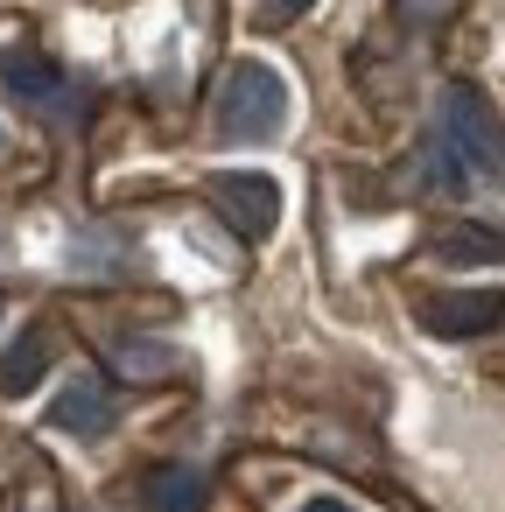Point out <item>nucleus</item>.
Wrapping results in <instances>:
<instances>
[{
    "instance_id": "obj_1",
    "label": "nucleus",
    "mask_w": 505,
    "mask_h": 512,
    "mask_svg": "<svg viewBox=\"0 0 505 512\" xmlns=\"http://www.w3.org/2000/svg\"><path fill=\"white\" fill-rule=\"evenodd\" d=\"M435 141H442V155H449L463 176H505V127H498V113H491L484 92L449 85Z\"/></svg>"
},
{
    "instance_id": "obj_2",
    "label": "nucleus",
    "mask_w": 505,
    "mask_h": 512,
    "mask_svg": "<svg viewBox=\"0 0 505 512\" xmlns=\"http://www.w3.org/2000/svg\"><path fill=\"white\" fill-rule=\"evenodd\" d=\"M288 113V92L267 64H232L218 85V134L225 141H267Z\"/></svg>"
},
{
    "instance_id": "obj_3",
    "label": "nucleus",
    "mask_w": 505,
    "mask_h": 512,
    "mask_svg": "<svg viewBox=\"0 0 505 512\" xmlns=\"http://www.w3.org/2000/svg\"><path fill=\"white\" fill-rule=\"evenodd\" d=\"M211 204L225 211V225H232L239 239H267L274 218H281V190H274L267 176H253V169H225V176H211Z\"/></svg>"
},
{
    "instance_id": "obj_4",
    "label": "nucleus",
    "mask_w": 505,
    "mask_h": 512,
    "mask_svg": "<svg viewBox=\"0 0 505 512\" xmlns=\"http://www.w3.org/2000/svg\"><path fill=\"white\" fill-rule=\"evenodd\" d=\"M421 323L435 337H491L505 323V295L498 288H442L421 302Z\"/></svg>"
},
{
    "instance_id": "obj_5",
    "label": "nucleus",
    "mask_w": 505,
    "mask_h": 512,
    "mask_svg": "<svg viewBox=\"0 0 505 512\" xmlns=\"http://www.w3.org/2000/svg\"><path fill=\"white\" fill-rule=\"evenodd\" d=\"M50 428H64V435H106L113 428V393L99 379H71L57 393V407H50Z\"/></svg>"
},
{
    "instance_id": "obj_6",
    "label": "nucleus",
    "mask_w": 505,
    "mask_h": 512,
    "mask_svg": "<svg viewBox=\"0 0 505 512\" xmlns=\"http://www.w3.org/2000/svg\"><path fill=\"white\" fill-rule=\"evenodd\" d=\"M43 372H50V330L36 323V330H22L8 344V358H0V393H29V386H43Z\"/></svg>"
},
{
    "instance_id": "obj_7",
    "label": "nucleus",
    "mask_w": 505,
    "mask_h": 512,
    "mask_svg": "<svg viewBox=\"0 0 505 512\" xmlns=\"http://www.w3.org/2000/svg\"><path fill=\"white\" fill-rule=\"evenodd\" d=\"M0 78H8V92L22 99V106H57L64 99V71L50 64V57H8V64H0Z\"/></svg>"
},
{
    "instance_id": "obj_8",
    "label": "nucleus",
    "mask_w": 505,
    "mask_h": 512,
    "mask_svg": "<svg viewBox=\"0 0 505 512\" xmlns=\"http://www.w3.org/2000/svg\"><path fill=\"white\" fill-rule=\"evenodd\" d=\"M148 498H155V512H204V477L183 470V463H169V470H155Z\"/></svg>"
},
{
    "instance_id": "obj_9",
    "label": "nucleus",
    "mask_w": 505,
    "mask_h": 512,
    "mask_svg": "<svg viewBox=\"0 0 505 512\" xmlns=\"http://www.w3.org/2000/svg\"><path fill=\"white\" fill-rule=\"evenodd\" d=\"M113 358H120L127 379H169V372H176V351H169V344H148V337H127Z\"/></svg>"
},
{
    "instance_id": "obj_10",
    "label": "nucleus",
    "mask_w": 505,
    "mask_h": 512,
    "mask_svg": "<svg viewBox=\"0 0 505 512\" xmlns=\"http://www.w3.org/2000/svg\"><path fill=\"white\" fill-rule=\"evenodd\" d=\"M435 253L442 260H505V239H491V232H442Z\"/></svg>"
},
{
    "instance_id": "obj_11",
    "label": "nucleus",
    "mask_w": 505,
    "mask_h": 512,
    "mask_svg": "<svg viewBox=\"0 0 505 512\" xmlns=\"http://www.w3.org/2000/svg\"><path fill=\"white\" fill-rule=\"evenodd\" d=\"M302 512H351V505H344V498H309Z\"/></svg>"
},
{
    "instance_id": "obj_12",
    "label": "nucleus",
    "mask_w": 505,
    "mask_h": 512,
    "mask_svg": "<svg viewBox=\"0 0 505 512\" xmlns=\"http://www.w3.org/2000/svg\"><path fill=\"white\" fill-rule=\"evenodd\" d=\"M274 15H302V8H316V0H267Z\"/></svg>"
}]
</instances>
